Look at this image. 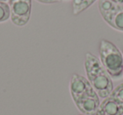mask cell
Segmentation results:
<instances>
[{
  "label": "cell",
  "mask_w": 123,
  "mask_h": 115,
  "mask_svg": "<svg viewBox=\"0 0 123 115\" xmlns=\"http://www.w3.org/2000/svg\"><path fill=\"white\" fill-rule=\"evenodd\" d=\"M84 66L87 79L95 90L98 96L102 98H107L114 89L113 81L99 59L92 53H86Z\"/></svg>",
  "instance_id": "obj_1"
},
{
  "label": "cell",
  "mask_w": 123,
  "mask_h": 115,
  "mask_svg": "<svg viewBox=\"0 0 123 115\" xmlns=\"http://www.w3.org/2000/svg\"><path fill=\"white\" fill-rule=\"evenodd\" d=\"M99 61L111 78L120 79L123 76V55L112 42L101 40L99 46Z\"/></svg>",
  "instance_id": "obj_2"
},
{
  "label": "cell",
  "mask_w": 123,
  "mask_h": 115,
  "mask_svg": "<svg viewBox=\"0 0 123 115\" xmlns=\"http://www.w3.org/2000/svg\"><path fill=\"white\" fill-rule=\"evenodd\" d=\"M98 7L104 20L114 29L123 32V5L111 0H99Z\"/></svg>",
  "instance_id": "obj_3"
},
{
  "label": "cell",
  "mask_w": 123,
  "mask_h": 115,
  "mask_svg": "<svg viewBox=\"0 0 123 115\" xmlns=\"http://www.w3.org/2000/svg\"><path fill=\"white\" fill-rule=\"evenodd\" d=\"M8 4L13 24L19 27L26 25L31 14V0H9Z\"/></svg>",
  "instance_id": "obj_4"
},
{
  "label": "cell",
  "mask_w": 123,
  "mask_h": 115,
  "mask_svg": "<svg viewBox=\"0 0 123 115\" xmlns=\"http://www.w3.org/2000/svg\"><path fill=\"white\" fill-rule=\"evenodd\" d=\"M69 88L71 97L74 103L84 98L98 95L89 80L79 74H74L72 76Z\"/></svg>",
  "instance_id": "obj_5"
},
{
  "label": "cell",
  "mask_w": 123,
  "mask_h": 115,
  "mask_svg": "<svg viewBox=\"0 0 123 115\" xmlns=\"http://www.w3.org/2000/svg\"><path fill=\"white\" fill-rule=\"evenodd\" d=\"M123 103L108 96L100 103L94 115H122Z\"/></svg>",
  "instance_id": "obj_6"
},
{
  "label": "cell",
  "mask_w": 123,
  "mask_h": 115,
  "mask_svg": "<svg viewBox=\"0 0 123 115\" xmlns=\"http://www.w3.org/2000/svg\"><path fill=\"white\" fill-rule=\"evenodd\" d=\"M97 0H72V9L74 15H79L89 9Z\"/></svg>",
  "instance_id": "obj_7"
},
{
  "label": "cell",
  "mask_w": 123,
  "mask_h": 115,
  "mask_svg": "<svg viewBox=\"0 0 123 115\" xmlns=\"http://www.w3.org/2000/svg\"><path fill=\"white\" fill-rule=\"evenodd\" d=\"M10 19V9L7 3L0 2V23Z\"/></svg>",
  "instance_id": "obj_8"
},
{
  "label": "cell",
  "mask_w": 123,
  "mask_h": 115,
  "mask_svg": "<svg viewBox=\"0 0 123 115\" xmlns=\"http://www.w3.org/2000/svg\"><path fill=\"white\" fill-rule=\"evenodd\" d=\"M109 96L116 98V100L123 103V83H121L117 86H116V88L112 90Z\"/></svg>",
  "instance_id": "obj_9"
},
{
  "label": "cell",
  "mask_w": 123,
  "mask_h": 115,
  "mask_svg": "<svg viewBox=\"0 0 123 115\" xmlns=\"http://www.w3.org/2000/svg\"><path fill=\"white\" fill-rule=\"evenodd\" d=\"M39 3L45 4H56V3H60L62 0H36Z\"/></svg>",
  "instance_id": "obj_10"
},
{
  "label": "cell",
  "mask_w": 123,
  "mask_h": 115,
  "mask_svg": "<svg viewBox=\"0 0 123 115\" xmlns=\"http://www.w3.org/2000/svg\"><path fill=\"white\" fill-rule=\"evenodd\" d=\"M111 2L115 3L116 4H120V5H123V0H111Z\"/></svg>",
  "instance_id": "obj_11"
},
{
  "label": "cell",
  "mask_w": 123,
  "mask_h": 115,
  "mask_svg": "<svg viewBox=\"0 0 123 115\" xmlns=\"http://www.w3.org/2000/svg\"><path fill=\"white\" fill-rule=\"evenodd\" d=\"M9 0H0V2H4V3H6V2H8Z\"/></svg>",
  "instance_id": "obj_12"
},
{
  "label": "cell",
  "mask_w": 123,
  "mask_h": 115,
  "mask_svg": "<svg viewBox=\"0 0 123 115\" xmlns=\"http://www.w3.org/2000/svg\"><path fill=\"white\" fill-rule=\"evenodd\" d=\"M79 115H85V114H83V113H81V114H79Z\"/></svg>",
  "instance_id": "obj_13"
},
{
  "label": "cell",
  "mask_w": 123,
  "mask_h": 115,
  "mask_svg": "<svg viewBox=\"0 0 123 115\" xmlns=\"http://www.w3.org/2000/svg\"><path fill=\"white\" fill-rule=\"evenodd\" d=\"M122 55H123V54H122Z\"/></svg>",
  "instance_id": "obj_14"
}]
</instances>
